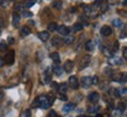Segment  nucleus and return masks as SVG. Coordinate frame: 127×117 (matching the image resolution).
<instances>
[{
  "label": "nucleus",
  "mask_w": 127,
  "mask_h": 117,
  "mask_svg": "<svg viewBox=\"0 0 127 117\" xmlns=\"http://www.w3.org/2000/svg\"><path fill=\"white\" fill-rule=\"evenodd\" d=\"M124 5H127V0H125V1H124Z\"/></svg>",
  "instance_id": "nucleus-45"
},
{
  "label": "nucleus",
  "mask_w": 127,
  "mask_h": 117,
  "mask_svg": "<svg viewBox=\"0 0 127 117\" xmlns=\"http://www.w3.org/2000/svg\"><path fill=\"white\" fill-rule=\"evenodd\" d=\"M89 101L92 102V103H96V102L99 101V94L96 93V91H93L89 95Z\"/></svg>",
  "instance_id": "nucleus-8"
},
{
  "label": "nucleus",
  "mask_w": 127,
  "mask_h": 117,
  "mask_svg": "<svg viewBox=\"0 0 127 117\" xmlns=\"http://www.w3.org/2000/svg\"><path fill=\"white\" fill-rule=\"evenodd\" d=\"M60 97H61V100H63V101H66V96L64 95V94H61V96H60Z\"/></svg>",
  "instance_id": "nucleus-41"
},
{
  "label": "nucleus",
  "mask_w": 127,
  "mask_h": 117,
  "mask_svg": "<svg viewBox=\"0 0 127 117\" xmlns=\"http://www.w3.org/2000/svg\"><path fill=\"white\" fill-rule=\"evenodd\" d=\"M69 86L72 88V89H77L78 86H79V82H78V78L76 76H70L69 77Z\"/></svg>",
  "instance_id": "nucleus-3"
},
{
  "label": "nucleus",
  "mask_w": 127,
  "mask_h": 117,
  "mask_svg": "<svg viewBox=\"0 0 127 117\" xmlns=\"http://www.w3.org/2000/svg\"><path fill=\"white\" fill-rule=\"evenodd\" d=\"M100 33L103 36H110L112 34V28L110 26H103L101 29H100Z\"/></svg>",
  "instance_id": "nucleus-5"
},
{
  "label": "nucleus",
  "mask_w": 127,
  "mask_h": 117,
  "mask_svg": "<svg viewBox=\"0 0 127 117\" xmlns=\"http://www.w3.org/2000/svg\"><path fill=\"white\" fill-rule=\"evenodd\" d=\"M118 109L123 113L124 110H125V104H124V103H119V105H118Z\"/></svg>",
  "instance_id": "nucleus-32"
},
{
  "label": "nucleus",
  "mask_w": 127,
  "mask_h": 117,
  "mask_svg": "<svg viewBox=\"0 0 127 117\" xmlns=\"http://www.w3.org/2000/svg\"><path fill=\"white\" fill-rule=\"evenodd\" d=\"M7 49V45L5 42H0V52H5Z\"/></svg>",
  "instance_id": "nucleus-29"
},
{
  "label": "nucleus",
  "mask_w": 127,
  "mask_h": 117,
  "mask_svg": "<svg viewBox=\"0 0 127 117\" xmlns=\"http://www.w3.org/2000/svg\"><path fill=\"white\" fill-rule=\"evenodd\" d=\"M126 102H127V101H126Z\"/></svg>",
  "instance_id": "nucleus-50"
},
{
  "label": "nucleus",
  "mask_w": 127,
  "mask_h": 117,
  "mask_svg": "<svg viewBox=\"0 0 127 117\" xmlns=\"http://www.w3.org/2000/svg\"><path fill=\"white\" fill-rule=\"evenodd\" d=\"M0 34H1V31H0Z\"/></svg>",
  "instance_id": "nucleus-49"
},
{
  "label": "nucleus",
  "mask_w": 127,
  "mask_h": 117,
  "mask_svg": "<svg viewBox=\"0 0 127 117\" xmlns=\"http://www.w3.org/2000/svg\"><path fill=\"white\" fill-rule=\"evenodd\" d=\"M104 1H105V0H96V2H95V5H96V6H100V5L103 4Z\"/></svg>",
  "instance_id": "nucleus-34"
},
{
  "label": "nucleus",
  "mask_w": 127,
  "mask_h": 117,
  "mask_svg": "<svg viewBox=\"0 0 127 117\" xmlns=\"http://www.w3.org/2000/svg\"><path fill=\"white\" fill-rule=\"evenodd\" d=\"M73 108H75V104H72V103H68V104H65L64 107H63V113H70L71 110H73Z\"/></svg>",
  "instance_id": "nucleus-12"
},
{
  "label": "nucleus",
  "mask_w": 127,
  "mask_h": 117,
  "mask_svg": "<svg viewBox=\"0 0 127 117\" xmlns=\"http://www.w3.org/2000/svg\"><path fill=\"white\" fill-rule=\"evenodd\" d=\"M1 26H2V19L0 18V27H1Z\"/></svg>",
  "instance_id": "nucleus-44"
},
{
  "label": "nucleus",
  "mask_w": 127,
  "mask_h": 117,
  "mask_svg": "<svg viewBox=\"0 0 127 117\" xmlns=\"http://www.w3.org/2000/svg\"><path fill=\"white\" fill-rule=\"evenodd\" d=\"M63 68H64V70H65L66 73H70V71L73 69V62L72 61H66V62L64 63V67H63Z\"/></svg>",
  "instance_id": "nucleus-10"
},
{
  "label": "nucleus",
  "mask_w": 127,
  "mask_h": 117,
  "mask_svg": "<svg viewBox=\"0 0 127 117\" xmlns=\"http://www.w3.org/2000/svg\"><path fill=\"white\" fill-rule=\"evenodd\" d=\"M34 4H35V0H27L26 4H25V6H26L27 8H29V7H32Z\"/></svg>",
  "instance_id": "nucleus-27"
},
{
  "label": "nucleus",
  "mask_w": 127,
  "mask_h": 117,
  "mask_svg": "<svg viewBox=\"0 0 127 117\" xmlns=\"http://www.w3.org/2000/svg\"><path fill=\"white\" fill-rule=\"evenodd\" d=\"M79 117H88V116H85V115H81Z\"/></svg>",
  "instance_id": "nucleus-47"
},
{
  "label": "nucleus",
  "mask_w": 127,
  "mask_h": 117,
  "mask_svg": "<svg viewBox=\"0 0 127 117\" xmlns=\"http://www.w3.org/2000/svg\"><path fill=\"white\" fill-rule=\"evenodd\" d=\"M23 15L28 18V16H32V15H33V13H31L29 11H25V12H23Z\"/></svg>",
  "instance_id": "nucleus-33"
},
{
  "label": "nucleus",
  "mask_w": 127,
  "mask_h": 117,
  "mask_svg": "<svg viewBox=\"0 0 127 117\" xmlns=\"http://www.w3.org/2000/svg\"><path fill=\"white\" fill-rule=\"evenodd\" d=\"M108 62L111 63V64H121L123 61L119 60V58H108Z\"/></svg>",
  "instance_id": "nucleus-16"
},
{
  "label": "nucleus",
  "mask_w": 127,
  "mask_h": 117,
  "mask_svg": "<svg viewBox=\"0 0 127 117\" xmlns=\"http://www.w3.org/2000/svg\"><path fill=\"white\" fill-rule=\"evenodd\" d=\"M49 117H58V115H57V113H56V111L51 110V111L49 113Z\"/></svg>",
  "instance_id": "nucleus-31"
},
{
  "label": "nucleus",
  "mask_w": 127,
  "mask_h": 117,
  "mask_svg": "<svg viewBox=\"0 0 127 117\" xmlns=\"http://www.w3.org/2000/svg\"><path fill=\"white\" fill-rule=\"evenodd\" d=\"M8 43H9V45H13V43H14V39H13L12 36L8 38Z\"/></svg>",
  "instance_id": "nucleus-40"
},
{
  "label": "nucleus",
  "mask_w": 127,
  "mask_h": 117,
  "mask_svg": "<svg viewBox=\"0 0 127 117\" xmlns=\"http://www.w3.org/2000/svg\"><path fill=\"white\" fill-rule=\"evenodd\" d=\"M19 23H20V15L15 13V14L13 15V26H14V27H18Z\"/></svg>",
  "instance_id": "nucleus-15"
},
{
  "label": "nucleus",
  "mask_w": 127,
  "mask_h": 117,
  "mask_svg": "<svg viewBox=\"0 0 127 117\" xmlns=\"http://www.w3.org/2000/svg\"><path fill=\"white\" fill-rule=\"evenodd\" d=\"M48 31H50V32L57 31V25L55 22H50L49 25H48Z\"/></svg>",
  "instance_id": "nucleus-22"
},
{
  "label": "nucleus",
  "mask_w": 127,
  "mask_h": 117,
  "mask_svg": "<svg viewBox=\"0 0 127 117\" xmlns=\"http://www.w3.org/2000/svg\"><path fill=\"white\" fill-rule=\"evenodd\" d=\"M83 29V25H82L81 22H77V23H75L73 25V31L75 32H79Z\"/></svg>",
  "instance_id": "nucleus-23"
},
{
  "label": "nucleus",
  "mask_w": 127,
  "mask_h": 117,
  "mask_svg": "<svg viewBox=\"0 0 127 117\" xmlns=\"http://www.w3.org/2000/svg\"><path fill=\"white\" fill-rule=\"evenodd\" d=\"M21 34H22L23 36L31 34V29H29V27H27V26H23V27L21 28Z\"/></svg>",
  "instance_id": "nucleus-19"
},
{
  "label": "nucleus",
  "mask_w": 127,
  "mask_h": 117,
  "mask_svg": "<svg viewBox=\"0 0 127 117\" xmlns=\"http://www.w3.org/2000/svg\"><path fill=\"white\" fill-rule=\"evenodd\" d=\"M112 23L116 26V27H120L121 25H123V22H121V20H119V19H114L113 21H112Z\"/></svg>",
  "instance_id": "nucleus-25"
},
{
  "label": "nucleus",
  "mask_w": 127,
  "mask_h": 117,
  "mask_svg": "<svg viewBox=\"0 0 127 117\" xmlns=\"http://www.w3.org/2000/svg\"><path fill=\"white\" fill-rule=\"evenodd\" d=\"M14 58H15V53L13 51L8 52L7 54H6V56H5V63H7V64H13V62H14Z\"/></svg>",
  "instance_id": "nucleus-2"
},
{
  "label": "nucleus",
  "mask_w": 127,
  "mask_h": 117,
  "mask_svg": "<svg viewBox=\"0 0 127 117\" xmlns=\"http://www.w3.org/2000/svg\"><path fill=\"white\" fill-rule=\"evenodd\" d=\"M2 2H4V0H0V5H2Z\"/></svg>",
  "instance_id": "nucleus-46"
},
{
  "label": "nucleus",
  "mask_w": 127,
  "mask_h": 117,
  "mask_svg": "<svg viewBox=\"0 0 127 117\" xmlns=\"http://www.w3.org/2000/svg\"><path fill=\"white\" fill-rule=\"evenodd\" d=\"M105 73H106V74H111V69H110V68H106V69H105Z\"/></svg>",
  "instance_id": "nucleus-43"
},
{
  "label": "nucleus",
  "mask_w": 127,
  "mask_h": 117,
  "mask_svg": "<svg viewBox=\"0 0 127 117\" xmlns=\"http://www.w3.org/2000/svg\"><path fill=\"white\" fill-rule=\"evenodd\" d=\"M51 43H53V46L54 47H61V45H62V40L60 39V38H54V39L51 40Z\"/></svg>",
  "instance_id": "nucleus-14"
},
{
  "label": "nucleus",
  "mask_w": 127,
  "mask_h": 117,
  "mask_svg": "<svg viewBox=\"0 0 127 117\" xmlns=\"http://www.w3.org/2000/svg\"><path fill=\"white\" fill-rule=\"evenodd\" d=\"M85 49L89 52H92L95 49V42H93L92 40H89L88 42L85 43Z\"/></svg>",
  "instance_id": "nucleus-11"
},
{
  "label": "nucleus",
  "mask_w": 127,
  "mask_h": 117,
  "mask_svg": "<svg viewBox=\"0 0 127 117\" xmlns=\"http://www.w3.org/2000/svg\"><path fill=\"white\" fill-rule=\"evenodd\" d=\"M113 114H114V115H113L114 117H119V116H120V114H121V111H120V110L118 109V110H116V111H114Z\"/></svg>",
  "instance_id": "nucleus-35"
},
{
  "label": "nucleus",
  "mask_w": 127,
  "mask_h": 117,
  "mask_svg": "<svg viewBox=\"0 0 127 117\" xmlns=\"http://www.w3.org/2000/svg\"><path fill=\"white\" fill-rule=\"evenodd\" d=\"M36 102H37V104H39L42 109H47V108H49L50 104L53 103V98H49L48 96H46V95H41V96H39V98L36 100Z\"/></svg>",
  "instance_id": "nucleus-1"
},
{
  "label": "nucleus",
  "mask_w": 127,
  "mask_h": 117,
  "mask_svg": "<svg viewBox=\"0 0 127 117\" xmlns=\"http://www.w3.org/2000/svg\"><path fill=\"white\" fill-rule=\"evenodd\" d=\"M50 58H51L55 63L60 62V55H58V53H51V54H50Z\"/></svg>",
  "instance_id": "nucleus-17"
},
{
  "label": "nucleus",
  "mask_w": 127,
  "mask_h": 117,
  "mask_svg": "<svg viewBox=\"0 0 127 117\" xmlns=\"http://www.w3.org/2000/svg\"><path fill=\"white\" fill-rule=\"evenodd\" d=\"M123 55H124V58L127 60V47L126 48H124V53H123Z\"/></svg>",
  "instance_id": "nucleus-39"
},
{
  "label": "nucleus",
  "mask_w": 127,
  "mask_h": 117,
  "mask_svg": "<svg viewBox=\"0 0 127 117\" xmlns=\"http://www.w3.org/2000/svg\"><path fill=\"white\" fill-rule=\"evenodd\" d=\"M25 117H31V110H26L25 111Z\"/></svg>",
  "instance_id": "nucleus-38"
},
{
  "label": "nucleus",
  "mask_w": 127,
  "mask_h": 117,
  "mask_svg": "<svg viewBox=\"0 0 127 117\" xmlns=\"http://www.w3.org/2000/svg\"><path fill=\"white\" fill-rule=\"evenodd\" d=\"M4 63H5V61H4V58L0 56V67H2L4 66Z\"/></svg>",
  "instance_id": "nucleus-42"
},
{
  "label": "nucleus",
  "mask_w": 127,
  "mask_h": 117,
  "mask_svg": "<svg viewBox=\"0 0 127 117\" xmlns=\"http://www.w3.org/2000/svg\"><path fill=\"white\" fill-rule=\"evenodd\" d=\"M82 86H83V88H89V87L92 84V82H91V77H89V76H84V77L82 78Z\"/></svg>",
  "instance_id": "nucleus-7"
},
{
  "label": "nucleus",
  "mask_w": 127,
  "mask_h": 117,
  "mask_svg": "<svg viewBox=\"0 0 127 117\" xmlns=\"http://www.w3.org/2000/svg\"><path fill=\"white\" fill-rule=\"evenodd\" d=\"M73 40H75L73 36H66L65 39H64V43H66V45H71V43L73 42Z\"/></svg>",
  "instance_id": "nucleus-24"
},
{
  "label": "nucleus",
  "mask_w": 127,
  "mask_h": 117,
  "mask_svg": "<svg viewBox=\"0 0 127 117\" xmlns=\"http://www.w3.org/2000/svg\"><path fill=\"white\" fill-rule=\"evenodd\" d=\"M62 1H55L54 4H53V6H54L55 8H57V9H61L62 8Z\"/></svg>",
  "instance_id": "nucleus-28"
},
{
  "label": "nucleus",
  "mask_w": 127,
  "mask_h": 117,
  "mask_svg": "<svg viewBox=\"0 0 127 117\" xmlns=\"http://www.w3.org/2000/svg\"><path fill=\"white\" fill-rule=\"evenodd\" d=\"M43 83H48V82H50V74H49V71L48 70H46V73H44V75H43Z\"/></svg>",
  "instance_id": "nucleus-21"
},
{
  "label": "nucleus",
  "mask_w": 127,
  "mask_h": 117,
  "mask_svg": "<svg viewBox=\"0 0 127 117\" xmlns=\"http://www.w3.org/2000/svg\"><path fill=\"white\" fill-rule=\"evenodd\" d=\"M100 6H101V12H105V11H106L107 6H106V4H105V2H103V4L100 5Z\"/></svg>",
  "instance_id": "nucleus-36"
},
{
  "label": "nucleus",
  "mask_w": 127,
  "mask_h": 117,
  "mask_svg": "<svg viewBox=\"0 0 127 117\" xmlns=\"http://www.w3.org/2000/svg\"><path fill=\"white\" fill-rule=\"evenodd\" d=\"M90 61H91V58H90L89 55L84 56V58L81 60V63H79V69H84V68H86V67L89 66Z\"/></svg>",
  "instance_id": "nucleus-4"
},
{
  "label": "nucleus",
  "mask_w": 127,
  "mask_h": 117,
  "mask_svg": "<svg viewBox=\"0 0 127 117\" xmlns=\"http://www.w3.org/2000/svg\"><path fill=\"white\" fill-rule=\"evenodd\" d=\"M37 36H39V39L41 40V41L46 42V41H48V40H49L50 34H49V32H40L39 34H37Z\"/></svg>",
  "instance_id": "nucleus-6"
},
{
  "label": "nucleus",
  "mask_w": 127,
  "mask_h": 117,
  "mask_svg": "<svg viewBox=\"0 0 127 117\" xmlns=\"http://www.w3.org/2000/svg\"><path fill=\"white\" fill-rule=\"evenodd\" d=\"M98 110H99V105H92V107H90L88 109L89 114H91V115H96L98 113Z\"/></svg>",
  "instance_id": "nucleus-13"
},
{
  "label": "nucleus",
  "mask_w": 127,
  "mask_h": 117,
  "mask_svg": "<svg viewBox=\"0 0 127 117\" xmlns=\"http://www.w3.org/2000/svg\"><path fill=\"white\" fill-rule=\"evenodd\" d=\"M53 71H54L56 75L60 76V75H62V73H63V69H62L60 66H54L53 67Z\"/></svg>",
  "instance_id": "nucleus-18"
},
{
  "label": "nucleus",
  "mask_w": 127,
  "mask_h": 117,
  "mask_svg": "<svg viewBox=\"0 0 127 117\" xmlns=\"http://www.w3.org/2000/svg\"><path fill=\"white\" fill-rule=\"evenodd\" d=\"M51 87H53V89H58V84L56 82H53V83H51Z\"/></svg>",
  "instance_id": "nucleus-37"
},
{
  "label": "nucleus",
  "mask_w": 127,
  "mask_h": 117,
  "mask_svg": "<svg viewBox=\"0 0 127 117\" xmlns=\"http://www.w3.org/2000/svg\"><path fill=\"white\" fill-rule=\"evenodd\" d=\"M11 1H15V0H11Z\"/></svg>",
  "instance_id": "nucleus-48"
},
{
  "label": "nucleus",
  "mask_w": 127,
  "mask_h": 117,
  "mask_svg": "<svg viewBox=\"0 0 127 117\" xmlns=\"http://www.w3.org/2000/svg\"><path fill=\"white\" fill-rule=\"evenodd\" d=\"M120 82H127V73L120 74Z\"/></svg>",
  "instance_id": "nucleus-26"
},
{
  "label": "nucleus",
  "mask_w": 127,
  "mask_h": 117,
  "mask_svg": "<svg viewBox=\"0 0 127 117\" xmlns=\"http://www.w3.org/2000/svg\"><path fill=\"white\" fill-rule=\"evenodd\" d=\"M91 82H92V84H98V82H99L98 76H92L91 77Z\"/></svg>",
  "instance_id": "nucleus-30"
},
{
  "label": "nucleus",
  "mask_w": 127,
  "mask_h": 117,
  "mask_svg": "<svg viewBox=\"0 0 127 117\" xmlns=\"http://www.w3.org/2000/svg\"><path fill=\"white\" fill-rule=\"evenodd\" d=\"M66 90H68V87H66L65 83H62L61 86H58V91L61 94H65Z\"/></svg>",
  "instance_id": "nucleus-20"
},
{
  "label": "nucleus",
  "mask_w": 127,
  "mask_h": 117,
  "mask_svg": "<svg viewBox=\"0 0 127 117\" xmlns=\"http://www.w3.org/2000/svg\"><path fill=\"white\" fill-rule=\"evenodd\" d=\"M57 32L61 35H68L69 34V28L66 26H60V27H57Z\"/></svg>",
  "instance_id": "nucleus-9"
}]
</instances>
